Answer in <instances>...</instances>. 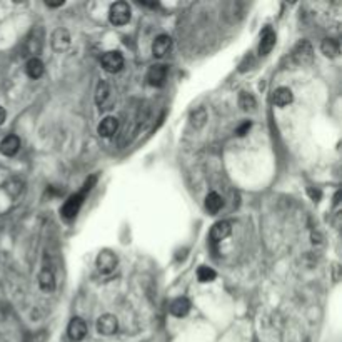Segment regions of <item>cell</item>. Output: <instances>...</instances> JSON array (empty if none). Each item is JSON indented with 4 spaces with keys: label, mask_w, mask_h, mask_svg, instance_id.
<instances>
[{
    "label": "cell",
    "mask_w": 342,
    "mask_h": 342,
    "mask_svg": "<svg viewBox=\"0 0 342 342\" xmlns=\"http://www.w3.org/2000/svg\"><path fill=\"white\" fill-rule=\"evenodd\" d=\"M321 50L326 57H337L340 52V45L335 39H324L321 43Z\"/></svg>",
    "instance_id": "7402d4cb"
},
{
    "label": "cell",
    "mask_w": 342,
    "mask_h": 342,
    "mask_svg": "<svg viewBox=\"0 0 342 342\" xmlns=\"http://www.w3.org/2000/svg\"><path fill=\"white\" fill-rule=\"evenodd\" d=\"M100 64H102V69L105 72L116 74L124 67V57L120 52H117V50H112V52H107V54L102 55Z\"/></svg>",
    "instance_id": "5b68a950"
},
{
    "label": "cell",
    "mask_w": 342,
    "mask_h": 342,
    "mask_svg": "<svg viewBox=\"0 0 342 342\" xmlns=\"http://www.w3.org/2000/svg\"><path fill=\"white\" fill-rule=\"evenodd\" d=\"M169 69L164 64H155L147 71V82L154 87H162L167 80Z\"/></svg>",
    "instance_id": "8992f818"
},
{
    "label": "cell",
    "mask_w": 342,
    "mask_h": 342,
    "mask_svg": "<svg viewBox=\"0 0 342 342\" xmlns=\"http://www.w3.org/2000/svg\"><path fill=\"white\" fill-rule=\"evenodd\" d=\"M339 197H340V192H335V195H334V204L335 206L339 204Z\"/></svg>",
    "instance_id": "1f68e13d"
},
{
    "label": "cell",
    "mask_w": 342,
    "mask_h": 342,
    "mask_svg": "<svg viewBox=\"0 0 342 342\" xmlns=\"http://www.w3.org/2000/svg\"><path fill=\"white\" fill-rule=\"evenodd\" d=\"M67 334L69 337L75 342H80L85 339L87 335V324L84 319L80 317H74L71 322H69V327H67Z\"/></svg>",
    "instance_id": "30bf717a"
},
{
    "label": "cell",
    "mask_w": 342,
    "mask_h": 342,
    "mask_svg": "<svg viewBox=\"0 0 342 342\" xmlns=\"http://www.w3.org/2000/svg\"><path fill=\"white\" fill-rule=\"evenodd\" d=\"M22 189H24V184L18 179H12L7 182V186H5V191H7L10 195H14V197H17V195L22 192Z\"/></svg>",
    "instance_id": "484cf974"
},
{
    "label": "cell",
    "mask_w": 342,
    "mask_h": 342,
    "mask_svg": "<svg viewBox=\"0 0 342 342\" xmlns=\"http://www.w3.org/2000/svg\"><path fill=\"white\" fill-rule=\"evenodd\" d=\"M119 329V321L116 315L112 314H104L100 315L97 321V332L102 335H112L116 334Z\"/></svg>",
    "instance_id": "ba28073f"
},
{
    "label": "cell",
    "mask_w": 342,
    "mask_h": 342,
    "mask_svg": "<svg viewBox=\"0 0 342 342\" xmlns=\"http://www.w3.org/2000/svg\"><path fill=\"white\" fill-rule=\"evenodd\" d=\"M117 130H119V120L116 117L109 116L99 124V135L104 139H110L113 134H117Z\"/></svg>",
    "instance_id": "5bb4252c"
},
{
    "label": "cell",
    "mask_w": 342,
    "mask_h": 342,
    "mask_svg": "<svg viewBox=\"0 0 342 342\" xmlns=\"http://www.w3.org/2000/svg\"><path fill=\"white\" fill-rule=\"evenodd\" d=\"M5 117H7V113H5V109H4V107H0V125L5 122Z\"/></svg>",
    "instance_id": "4dcf8cb0"
},
{
    "label": "cell",
    "mask_w": 342,
    "mask_h": 342,
    "mask_svg": "<svg viewBox=\"0 0 342 342\" xmlns=\"http://www.w3.org/2000/svg\"><path fill=\"white\" fill-rule=\"evenodd\" d=\"M50 43H52L54 50L57 52H64L69 47H71V34H69L67 29H55L52 37H50Z\"/></svg>",
    "instance_id": "52a82bcc"
},
{
    "label": "cell",
    "mask_w": 342,
    "mask_h": 342,
    "mask_svg": "<svg viewBox=\"0 0 342 342\" xmlns=\"http://www.w3.org/2000/svg\"><path fill=\"white\" fill-rule=\"evenodd\" d=\"M43 71H45V67H43V62L39 59V57H32V59L27 60V65H25V72L30 79H40L43 75Z\"/></svg>",
    "instance_id": "e0dca14e"
},
{
    "label": "cell",
    "mask_w": 342,
    "mask_h": 342,
    "mask_svg": "<svg viewBox=\"0 0 342 342\" xmlns=\"http://www.w3.org/2000/svg\"><path fill=\"white\" fill-rule=\"evenodd\" d=\"M170 49H172V39L166 34L159 35L154 40V43H152V54H154V57H157V59L166 57L170 52Z\"/></svg>",
    "instance_id": "7c38bea8"
},
{
    "label": "cell",
    "mask_w": 342,
    "mask_h": 342,
    "mask_svg": "<svg viewBox=\"0 0 342 342\" xmlns=\"http://www.w3.org/2000/svg\"><path fill=\"white\" fill-rule=\"evenodd\" d=\"M97 267L102 274H109L117 267V256L112 250H102L97 256Z\"/></svg>",
    "instance_id": "8fae6325"
},
{
    "label": "cell",
    "mask_w": 342,
    "mask_h": 342,
    "mask_svg": "<svg viewBox=\"0 0 342 342\" xmlns=\"http://www.w3.org/2000/svg\"><path fill=\"white\" fill-rule=\"evenodd\" d=\"M215 270L212 267H207V265H200L197 269V279L200 282H212L215 279Z\"/></svg>",
    "instance_id": "d4e9b609"
},
{
    "label": "cell",
    "mask_w": 342,
    "mask_h": 342,
    "mask_svg": "<svg viewBox=\"0 0 342 342\" xmlns=\"http://www.w3.org/2000/svg\"><path fill=\"white\" fill-rule=\"evenodd\" d=\"M18 149H20V139L17 135H7L0 142V152L5 157H14L18 152Z\"/></svg>",
    "instance_id": "4fadbf2b"
},
{
    "label": "cell",
    "mask_w": 342,
    "mask_h": 342,
    "mask_svg": "<svg viewBox=\"0 0 342 342\" xmlns=\"http://www.w3.org/2000/svg\"><path fill=\"white\" fill-rule=\"evenodd\" d=\"M232 232V224L229 220H219V222H215L211 229V234H209V237H211V242L217 244L220 240H224L231 236Z\"/></svg>",
    "instance_id": "9c48e42d"
},
{
    "label": "cell",
    "mask_w": 342,
    "mask_h": 342,
    "mask_svg": "<svg viewBox=\"0 0 342 342\" xmlns=\"http://www.w3.org/2000/svg\"><path fill=\"white\" fill-rule=\"evenodd\" d=\"M292 59H294V62L297 65H302V67L309 65L314 59L312 45H310L307 40H301L292 50Z\"/></svg>",
    "instance_id": "277c9868"
},
{
    "label": "cell",
    "mask_w": 342,
    "mask_h": 342,
    "mask_svg": "<svg viewBox=\"0 0 342 342\" xmlns=\"http://www.w3.org/2000/svg\"><path fill=\"white\" fill-rule=\"evenodd\" d=\"M169 310L175 317H184V315H187L189 310H191V302H189V299H186V297H177V299H174L172 304H170Z\"/></svg>",
    "instance_id": "2e32d148"
},
{
    "label": "cell",
    "mask_w": 342,
    "mask_h": 342,
    "mask_svg": "<svg viewBox=\"0 0 342 342\" xmlns=\"http://www.w3.org/2000/svg\"><path fill=\"white\" fill-rule=\"evenodd\" d=\"M252 64H254V59H252V55H247L245 59H244L242 64H240V69H239V71H240V72H245L247 69H250Z\"/></svg>",
    "instance_id": "83f0119b"
},
{
    "label": "cell",
    "mask_w": 342,
    "mask_h": 342,
    "mask_svg": "<svg viewBox=\"0 0 342 342\" xmlns=\"http://www.w3.org/2000/svg\"><path fill=\"white\" fill-rule=\"evenodd\" d=\"M39 286L42 290H45V292H50V290L55 289V276L54 272L50 270L49 267H43L39 274Z\"/></svg>",
    "instance_id": "ac0fdd59"
},
{
    "label": "cell",
    "mask_w": 342,
    "mask_h": 342,
    "mask_svg": "<svg viewBox=\"0 0 342 342\" xmlns=\"http://www.w3.org/2000/svg\"><path fill=\"white\" fill-rule=\"evenodd\" d=\"M189 122L194 129H202L207 122V110L204 107H197L195 110L191 112V116H189Z\"/></svg>",
    "instance_id": "ffe728a7"
},
{
    "label": "cell",
    "mask_w": 342,
    "mask_h": 342,
    "mask_svg": "<svg viewBox=\"0 0 342 342\" xmlns=\"http://www.w3.org/2000/svg\"><path fill=\"white\" fill-rule=\"evenodd\" d=\"M294 100V94L289 87H279L272 94V102L277 107H286Z\"/></svg>",
    "instance_id": "9a60e30c"
},
{
    "label": "cell",
    "mask_w": 342,
    "mask_h": 342,
    "mask_svg": "<svg viewBox=\"0 0 342 342\" xmlns=\"http://www.w3.org/2000/svg\"><path fill=\"white\" fill-rule=\"evenodd\" d=\"M222 206H224V200L217 192H211L206 197V209L211 214H217L220 209H222Z\"/></svg>",
    "instance_id": "44dd1931"
},
{
    "label": "cell",
    "mask_w": 342,
    "mask_h": 342,
    "mask_svg": "<svg viewBox=\"0 0 342 342\" xmlns=\"http://www.w3.org/2000/svg\"><path fill=\"white\" fill-rule=\"evenodd\" d=\"M109 94H110L109 84H107V82H104V80L99 82L97 90H96V102H97V105H104L105 100L109 99Z\"/></svg>",
    "instance_id": "cb8c5ba5"
},
{
    "label": "cell",
    "mask_w": 342,
    "mask_h": 342,
    "mask_svg": "<svg viewBox=\"0 0 342 342\" xmlns=\"http://www.w3.org/2000/svg\"><path fill=\"white\" fill-rule=\"evenodd\" d=\"M322 237H321V234L319 232H312V244H321L322 240H321Z\"/></svg>",
    "instance_id": "f546056e"
},
{
    "label": "cell",
    "mask_w": 342,
    "mask_h": 342,
    "mask_svg": "<svg viewBox=\"0 0 342 342\" xmlns=\"http://www.w3.org/2000/svg\"><path fill=\"white\" fill-rule=\"evenodd\" d=\"M130 5L127 2H116L110 5V10H109V20L112 25H125L129 20H130Z\"/></svg>",
    "instance_id": "7a4b0ae2"
},
{
    "label": "cell",
    "mask_w": 342,
    "mask_h": 342,
    "mask_svg": "<svg viewBox=\"0 0 342 342\" xmlns=\"http://www.w3.org/2000/svg\"><path fill=\"white\" fill-rule=\"evenodd\" d=\"M85 195H87V194H84L82 191L77 192V194H74V195H71V197H69V200H65V204L62 206V209H60L62 217L67 219V220H72V219L75 217V215L79 214L82 204H84Z\"/></svg>",
    "instance_id": "3957f363"
},
{
    "label": "cell",
    "mask_w": 342,
    "mask_h": 342,
    "mask_svg": "<svg viewBox=\"0 0 342 342\" xmlns=\"http://www.w3.org/2000/svg\"><path fill=\"white\" fill-rule=\"evenodd\" d=\"M307 194L310 195V199H312L314 202L321 200V195H322L319 189H314V187H309V189H307Z\"/></svg>",
    "instance_id": "f1b7e54d"
},
{
    "label": "cell",
    "mask_w": 342,
    "mask_h": 342,
    "mask_svg": "<svg viewBox=\"0 0 342 342\" xmlns=\"http://www.w3.org/2000/svg\"><path fill=\"white\" fill-rule=\"evenodd\" d=\"M239 105H240V109L242 110H252V109H256V99H254V96L252 94H249V92H240V96H239Z\"/></svg>",
    "instance_id": "603a6c76"
},
{
    "label": "cell",
    "mask_w": 342,
    "mask_h": 342,
    "mask_svg": "<svg viewBox=\"0 0 342 342\" xmlns=\"http://www.w3.org/2000/svg\"><path fill=\"white\" fill-rule=\"evenodd\" d=\"M250 127H252V122L250 120H245L244 124H240L239 127H237V130H236V134L239 135V137H244L245 134H249V130H250Z\"/></svg>",
    "instance_id": "4316f807"
},
{
    "label": "cell",
    "mask_w": 342,
    "mask_h": 342,
    "mask_svg": "<svg viewBox=\"0 0 342 342\" xmlns=\"http://www.w3.org/2000/svg\"><path fill=\"white\" fill-rule=\"evenodd\" d=\"M43 45V30L40 27H35L30 30V34L27 35V39L24 42V55H29L30 59L37 57V54L42 50Z\"/></svg>",
    "instance_id": "6da1fadb"
},
{
    "label": "cell",
    "mask_w": 342,
    "mask_h": 342,
    "mask_svg": "<svg viewBox=\"0 0 342 342\" xmlns=\"http://www.w3.org/2000/svg\"><path fill=\"white\" fill-rule=\"evenodd\" d=\"M276 45V34L272 32L270 29H267L265 32L262 34V39H261V43H259V54L261 55H267L270 54V50L274 49Z\"/></svg>",
    "instance_id": "d6986e66"
}]
</instances>
